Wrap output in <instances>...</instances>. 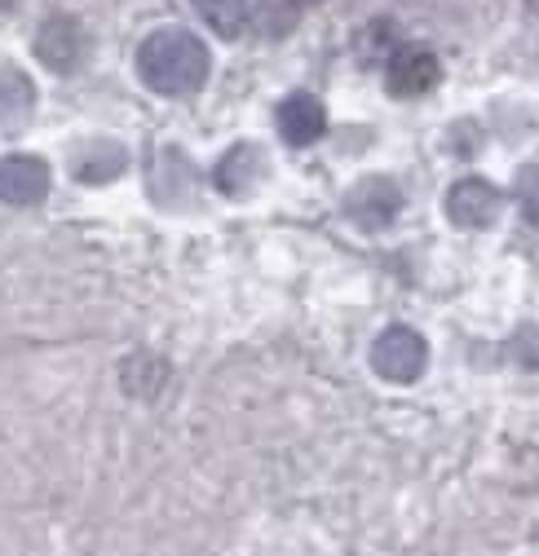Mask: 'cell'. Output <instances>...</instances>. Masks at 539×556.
Returning a JSON list of instances; mask_svg holds the SVG:
<instances>
[{
  "instance_id": "obj_1",
  "label": "cell",
  "mask_w": 539,
  "mask_h": 556,
  "mask_svg": "<svg viewBox=\"0 0 539 556\" xmlns=\"http://www.w3.org/2000/svg\"><path fill=\"white\" fill-rule=\"evenodd\" d=\"M209 72H213L209 45L199 36H190L186 27H164V31L147 36L142 49H138L142 85H151L164 98H186L195 89H204Z\"/></svg>"
},
{
  "instance_id": "obj_2",
  "label": "cell",
  "mask_w": 539,
  "mask_h": 556,
  "mask_svg": "<svg viewBox=\"0 0 539 556\" xmlns=\"http://www.w3.org/2000/svg\"><path fill=\"white\" fill-rule=\"evenodd\" d=\"M85 27L76 18H66V14H53L40 23L36 31V58L49 66V72H76L80 58H85Z\"/></svg>"
},
{
  "instance_id": "obj_3",
  "label": "cell",
  "mask_w": 539,
  "mask_h": 556,
  "mask_svg": "<svg viewBox=\"0 0 539 556\" xmlns=\"http://www.w3.org/2000/svg\"><path fill=\"white\" fill-rule=\"evenodd\" d=\"M438 76H442L438 58H434L429 49H421V45L398 49V53L389 58V66H385V85H389V93H398V98H421V93H429V89L438 85Z\"/></svg>"
},
{
  "instance_id": "obj_4",
  "label": "cell",
  "mask_w": 539,
  "mask_h": 556,
  "mask_svg": "<svg viewBox=\"0 0 539 556\" xmlns=\"http://www.w3.org/2000/svg\"><path fill=\"white\" fill-rule=\"evenodd\" d=\"M376 371L385 380H398L408 384L425 371V340L408 327H389L380 340H376Z\"/></svg>"
},
{
  "instance_id": "obj_5",
  "label": "cell",
  "mask_w": 539,
  "mask_h": 556,
  "mask_svg": "<svg viewBox=\"0 0 539 556\" xmlns=\"http://www.w3.org/2000/svg\"><path fill=\"white\" fill-rule=\"evenodd\" d=\"M45 194H49L45 160H32V155L0 160V199H10V203H40Z\"/></svg>"
},
{
  "instance_id": "obj_6",
  "label": "cell",
  "mask_w": 539,
  "mask_h": 556,
  "mask_svg": "<svg viewBox=\"0 0 539 556\" xmlns=\"http://www.w3.org/2000/svg\"><path fill=\"white\" fill-rule=\"evenodd\" d=\"M447 213H451V222L455 226H487V222H496V213H500V194L482 181V177H464L451 194H447Z\"/></svg>"
},
{
  "instance_id": "obj_7",
  "label": "cell",
  "mask_w": 539,
  "mask_h": 556,
  "mask_svg": "<svg viewBox=\"0 0 539 556\" xmlns=\"http://www.w3.org/2000/svg\"><path fill=\"white\" fill-rule=\"evenodd\" d=\"M275 119H279V132L288 137L292 147L318 142L323 128H327V111H323V102H318L314 93H292V98H284Z\"/></svg>"
},
{
  "instance_id": "obj_8",
  "label": "cell",
  "mask_w": 539,
  "mask_h": 556,
  "mask_svg": "<svg viewBox=\"0 0 539 556\" xmlns=\"http://www.w3.org/2000/svg\"><path fill=\"white\" fill-rule=\"evenodd\" d=\"M398 203H402L398 186L385 181V177H372V181H363V186L350 194V213H354V222H363V226H385V222L398 213Z\"/></svg>"
},
{
  "instance_id": "obj_9",
  "label": "cell",
  "mask_w": 539,
  "mask_h": 556,
  "mask_svg": "<svg viewBox=\"0 0 539 556\" xmlns=\"http://www.w3.org/2000/svg\"><path fill=\"white\" fill-rule=\"evenodd\" d=\"M199 18H204L222 40H239L248 31V0H195Z\"/></svg>"
},
{
  "instance_id": "obj_10",
  "label": "cell",
  "mask_w": 539,
  "mask_h": 556,
  "mask_svg": "<svg viewBox=\"0 0 539 556\" xmlns=\"http://www.w3.org/2000/svg\"><path fill=\"white\" fill-rule=\"evenodd\" d=\"M248 23L265 40H284L301 23V5H297V0H256V10L248 14Z\"/></svg>"
},
{
  "instance_id": "obj_11",
  "label": "cell",
  "mask_w": 539,
  "mask_h": 556,
  "mask_svg": "<svg viewBox=\"0 0 539 556\" xmlns=\"http://www.w3.org/2000/svg\"><path fill=\"white\" fill-rule=\"evenodd\" d=\"M256 173H261V151L235 147V151L217 164V186H222L226 194H243V190L256 181Z\"/></svg>"
},
{
  "instance_id": "obj_12",
  "label": "cell",
  "mask_w": 539,
  "mask_h": 556,
  "mask_svg": "<svg viewBox=\"0 0 539 556\" xmlns=\"http://www.w3.org/2000/svg\"><path fill=\"white\" fill-rule=\"evenodd\" d=\"M32 102H36L32 85L14 66H5V72H0V124H23L32 115Z\"/></svg>"
},
{
  "instance_id": "obj_13",
  "label": "cell",
  "mask_w": 539,
  "mask_h": 556,
  "mask_svg": "<svg viewBox=\"0 0 539 556\" xmlns=\"http://www.w3.org/2000/svg\"><path fill=\"white\" fill-rule=\"evenodd\" d=\"M76 168H80L85 181H106V177H115L124 168V151L120 147H93V155H85Z\"/></svg>"
},
{
  "instance_id": "obj_14",
  "label": "cell",
  "mask_w": 539,
  "mask_h": 556,
  "mask_svg": "<svg viewBox=\"0 0 539 556\" xmlns=\"http://www.w3.org/2000/svg\"><path fill=\"white\" fill-rule=\"evenodd\" d=\"M18 5V0H0V10H14Z\"/></svg>"
},
{
  "instance_id": "obj_15",
  "label": "cell",
  "mask_w": 539,
  "mask_h": 556,
  "mask_svg": "<svg viewBox=\"0 0 539 556\" xmlns=\"http://www.w3.org/2000/svg\"><path fill=\"white\" fill-rule=\"evenodd\" d=\"M297 5H323V0H297Z\"/></svg>"
}]
</instances>
